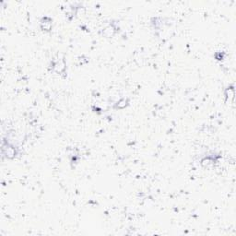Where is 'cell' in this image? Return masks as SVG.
<instances>
[{"label": "cell", "instance_id": "obj_4", "mask_svg": "<svg viewBox=\"0 0 236 236\" xmlns=\"http://www.w3.org/2000/svg\"><path fill=\"white\" fill-rule=\"evenodd\" d=\"M115 32H116V31H115V28H114L113 26H109V27H107V28L104 29L103 34H104L106 37H110V36H113V35H114Z\"/></svg>", "mask_w": 236, "mask_h": 236}, {"label": "cell", "instance_id": "obj_5", "mask_svg": "<svg viewBox=\"0 0 236 236\" xmlns=\"http://www.w3.org/2000/svg\"><path fill=\"white\" fill-rule=\"evenodd\" d=\"M213 162H214V160L211 157H206L201 160V164L203 166H206V167H208L209 165L213 164Z\"/></svg>", "mask_w": 236, "mask_h": 236}, {"label": "cell", "instance_id": "obj_1", "mask_svg": "<svg viewBox=\"0 0 236 236\" xmlns=\"http://www.w3.org/2000/svg\"><path fill=\"white\" fill-rule=\"evenodd\" d=\"M2 154L7 159H13L17 155V149L15 146L6 143L2 145Z\"/></svg>", "mask_w": 236, "mask_h": 236}, {"label": "cell", "instance_id": "obj_6", "mask_svg": "<svg viewBox=\"0 0 236 236\" xmlns=\"http://www.w3.org/2000/svg\"><path fill=\"white\" fill-rule=\"evenodd\" d=\"M127 102H128V100H127V99H121L117 102L116 107L119 108V109H123V108H125V107L127 105Z\"/></svg>", "mask_w": 236, "mask_h": 236}, {"label": "cell", "instance_id": "obj_2", "mask_svg": "<svg viewBox=\"0 0 236 236\" xmlns=\"http://www.w3.org/2000/svg\"><path fill=\"white\" fill-rule=\"evenodd\" d=\"M40 26H41L42 31L50 32L52 30V27H53V20H52V19L48 18V17H44V18H42L41 20Z\"/></svg>", "mask_w": 236, "mask_h": 236}, {"label": "cell", "instance_id": "obj_3", "mask_svg": "<svg viewBox=\"0 0 236 236\" xmlns=\"http://www.w3.org/2000/svg\"><path fill=\"white\" fill-rule=\"evenodd\" d=\"M53 69L55 72L58 73V74H61L65 71L66 69V63H65V60L64 59H58L57 61L54 62L53 64Z\"/></svg>", "mask_w": 236, "mask_h": 236}]
</instances>
